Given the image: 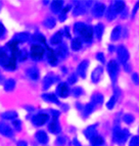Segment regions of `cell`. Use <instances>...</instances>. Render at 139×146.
Returning <instances> with one entry per match:
<instances>
[{
    "instance_id": "6da1fadb",
    "label": "cell",
    "mask_w": 139,
    "mask_h": 146,
    "mask_svg": "<svg viewBox=\"0 0 139 146\" xmlns=\"http://www.w3.org/2000/svg\"><path fill=\"white\" fill-rule=\"evenodd\" d=\"M75 31H77L81 35V37L84 39V41H90V40H92L93 30L91 27L86 26V25L81 23H77L75 26Z\"/></svg>"
},
{
    "instance_id": "7a4b0ae2",
    "label": "cell",
    "mask_w": 139,
    "mask_h": 146,
    "mask_svg": "<svg viewBox=\"0 0 139 146\" xmlns=\"http://www.w3.org/2000/svg\"><path fill=\"white\" fill-rule=\"evenodd\" d=\"M45 50L42 46L38 45V44H35V45L31 46L30 49V56L32 59L34 60H40L42 59V57L44 56Z\"/></svg>"
},
{
    "instance_id": "3957f363",
    "label": "cell",
    "mask_w": 139,
    "mask_h": 146,
    "mask_svg": "<svg viewBox=\"0 0 139 146\" xmlns=\"http://www.w3.org/2000/svg\"><path fill=\"white\" fill-rule=\"evenodd\" d=\"M108 72L110 76H111L112 80H115V78L116 77V75L118 73V64L115 60H111L108 63Z\"/></svg>"
},
{
    "instance_id": "277c9868",
    "label": "cell",
    "mask_w": 139,
    "mask_h": 146,
    "mask_svg": "<svg viewBox=\"0 0 139 146\" xmlns=\"http://www.w3.org/2000/svg\"><path fill=\"white\" fill-rule=\"evenodd\" d=\"M118 57L120 63H122V64H125L127 62V60L129 58V54L127 49L124 46H120L118 48Z\"/></svg>"
},
{
    "instance_id": "5b68a950",
    "label": "cell",
    "mask_w": 139,
    "mask_h": 146,
    "mask_svg": "<svg viewBox=\"0 0 139 146\" xmlns=\"http://www.w3.org/2000/svg\"><path fill=\"white\" fill-rule=\"evenodd\" d=\"M48 115L47 114H37L32 118V123L34 125L40 127V125H43L47 121H48Z\"/></svg>"
},
{
    "instance_id": "8992f818",
    "label": "cell",
    "mask_w": 139,
    "mask_h": 146,
    "mask_svg": "<svg viewBox=\"0 0 139 146\" xmlns=\"http://www.w3.org/2000/svg\"><path fill=\"white\" fill-rule=\"evenodd\" d=\"M0 133L3 134L4 136H7V137H12L14 135L13 129L5 123H0Z\"/></svg>"
},
{
    "instance_id": "52a82bcc",
    "label": "cell",
    "mask_w": 139,
    "mask_h": 146,
    "mask_svg": "<svg viewBox=\"0 0 139 146\" xmlns=\"http://www.w3.org/2000/svg\"><path fill=\"white\" fill-rule=\"evenodd\" d=\"M127 136H128V131L126 129H122V131H116L115 134L116 141L118 143H124L126 140Z\"/></svg>"
},
{
    "instance_id": "ba28073f",
    "label": "cell",
    "mask_w": 139,
    "mask_h": 146,
    "mask_svg": "<svg viewBox=\"0 0 139 146\" xmlns=\"http://www.w3.org/2000/svg\"><path fill=\"white\" fill-rule=\"evenodd\" d=\"M124 5H125L124 2H122V1H116V2H114L113 5H111V7H110L109 9L114 13V14L116 15L118 13H120L122 10H124Z\"/></svg>"
},
{
    "instance_id": "9c48e42d",
    "label": "cell",
    "mask_w": 139,
    "mask_h": 146,
    "mask_svg": "<svg viewBox=\"0 0 139 146\" xmlns=\"http://www.w3.org/2000/svg\"><path fill=\"white\" fill-rule=\"evenodd\" d=\"M105 12V6L104 4L102 3H97L94 5L93 7V15L95 16V17L99 18L101 16H103Z\"/></svg>"
},
{
    "instance_id": "30bf717a",
    "label": "cell",
    "mask_w": 139,
    "mask_h": 146,
    "mask_svg": "<svg viewBox=\"0 0 139 146\" xmlns=\"http://www.w3.org/2000/svg\"><path fill=\"white\" fill-rule=\"evenodd\" d=\"M69 92H70L69 87L66 84H61L57 87V93L61 97H67L69 95Z\"/></svg>"
},
{
    "instance_id": "8fae6325",
    "label": "cell",
    "mask_w": 139,
    "mask_h": 146,
    "mask_svg": "<svg viewBox=\"0 0 139 146\" xmlns=\"http://www.w3.org/2000/svg\"><path fill=\"white\" fill-rule=\"evenodd\" d=\"M48 129L52 133H58V132L60 131V125H59V123H58L57 116H55L54 118H53L52 122L50 123Z\"/></svg>"
},
{
    "instance_id": "7c38bea8",
    "label": "cell",
    "mask_w": 139,
    "mask_h": 146,
    "mask_svg": "<svg viewBox=\"0 0 139 146\" xmlns=\"http://www.w3.org/2000/svg\"><path fill=\"white\" fill-rule=\"evenodd\" d=\"M35 137H36L37 141L42 143V144H46V143L48 142V135H47L46 132L43 131H37L36 134H35Z\"/></svg>"
},
{
    "instance_id": "4fadbf2b",
    "label": "cell",
    "mask_w": 139,
    "mask_h": 146,
    "mask_svg": "<svg viewBox=\"0 0 139 146\" xmlns=\"http://www.w3.org/2000/svg\"><path fill=\"white\" fill-rule=\"evenodd\" d=\"M102 72H103V69L101 67H97L94 71L92 72V76H91V80H92L93 82L97 84L98 82L100 80L101 78V76H102Z\"/></svg>"
},
{
    "instance_id": "5bb4252c",
    "label": "cell",
    "mask_w": 139,
    "mask_h": 146,
    "mask_svg": "<svg viewBox=\"0 0 139 146\" xmlns=\"http://www.w3.org/2000/svg\"><path fill=\"white\" fill-rule=\"evenodd\" d=\"M89 65V62L88 61H83L79 64L77 68V73L81 76L82 78H85V73H86V70H87V67Z\"/></svg>"
},
{
    "instance_id": "9a60e30c",
    "label": "cell",
    "mask_w": 139,
    "mask_h": 146,
    "mask_svg": "<svg viewBox=\"0 0 139 146\" xmlns=\"http://www.w3.org/2000/svg\"><path fill=\"white\" fill-rule=\"evenodd\" d=\"M26 74H28V78H30L31 80H37L39 78V72L37 68L35 67H32V68H30L26 71Z\"/></svg>"
},
{
    "instance_id": "2e32d148",
    "label": "cell",
    "mask_w": 139,
    "mask_h": 146,
    "mask_svg": "<svg viewBox=\"0 0 139 146\" xmlns=\"http://www.w3.org/2000/svg\"><path fill=\"white\" fill-rule=\"evenodd\" d=\"M47 58H48V61H49V63H50V65L55 66V65L57 64V62H58L57 56H56L54 51L48 49V52H47Z\"/></svg>"
},
{
    "instance_id": "e0dca14e",
    "label": "cell",
    "mask_w": 139,
    "mask_h": 146,
    "mask_svg": "<svg viewBox=\"0 0 139 146\" xmlns=\"http://www.w3.org/2000/svg\"><path fill=\"white\" fill-rule=\"evenodd\" d=\"M63 8V1H53L52 4H51V10L53 11L54 13H58L62 10Z\"/></svg>"
},
{
    "instance_id": "ac0fdd59",
    "label": "cell",
    "mask_w": 139,
    "mask_h": 146,
    "mask_svg": "<svg viewBox=\"0 0 139 146\" xmlns=\"http://www.w3.org/2000/svg\"><path fill=\"white\" fill-rule=\"evenodd\" d=\"M90 141H91V144L93 146H99L104 143V139H103L102 136H99V135H97V134L94 135L93 137H91Z\"/></svg>"
},
{
    "instance_id": "d6986e66",
    "label": "cell",
    "mask_w": 139,
    "mask_h": 146,
    "mask_svg": "<svg viewBox=\"0 0 139 146\" xmlns=\"http://www.w3.org/2000/svg\"><path fill=\"white\" fill-rule=\"evenodd\" d=\"M62 38H63V33L62 31H58L56 33L53 37L51 38V43L52 44H59L62 42Z\"/></svg>"
},
{
    "instance_id": "ffe728a7",
    "label": "cell",
    "mask_w": 139,
    "mask_h": 146,
    "mask_svg": "<svg viewBox=\"0 0 139 146\" xmlns=\"http://www.w3.org/2000/svg\"><path fill=\"white\" fill-rule=\"evenodd\" d=\"M120 33H122V28L120 26L116 27L113 30V31H112V40H118L120 35Z\"/></svg>"
},
{
    "instance_id": "44dd1931",
    "label": "cell",
    "mask_w": 139,
    "mask_h": 146,
    "mask_svg": "<svg viewBox=\"0 0 139 146\" xmlns=\"http://www.w3.org/2000/svg\"><path fill=\"white\" fill-rule=\"evenodd\" d=\"M15 80H7L5 82V84H4V88H5L6 91H11L14 89L15 87Z\"/></svg>"
},
{
    "instance_id": "7402d4cb",
    "label": "cell",
    "mask_w": 139,
    "mask_h": 146,
    "mask_svg": "<svg viewBox=\"0 0 139 146\" xmlns=\"http://www.w3.org/2000/svg\"><path fill=\"white\" fill-rule=\"evenodd\" d=\"M56 55L59 56L60 58H65L68 54V51H67V48L65 46H61L56 50Z\"/></svg>"
},
{
    "instance_id": "603a6c76",
    "label": "cell",
    "mask_w": 139,
    "mask_h": 146,
    "mask_svg": "<svg viewBox=\"0 0 139 146\" xmlns=\"http://www.w3.org/2000/svg\"><path fill=\"white\" fill-rule=\"evenodd\" d=\"M80 47H81V40H80L78 37L77 38H75L71 41V48L73 49V50H79Z\"/></svg>"
},
{
    "instance_id": "cb8c5ba5",
    "label": "cell",
    "mask_w": 139,
    "mask_h": 146,
    "mask_svg": "<svg viewBox=\"0 0 139 146\" xmlns=\"http://www.w3.org/2000/svg\"><path fill=\"white\" fill-rule=\"evenodd\" d=\"M16 117H17V113L14 111H8L6 113L2 114V118L6 119V120H13Z\"/></svg>"
},
{
    "instance_id": "d4e9b609",
    "label": "cell",
    "mask_w": 139,
    "mask_h": 146,
    "mask_svg": "<svg viewBox=\"0 0 139 146\" xmlns=\"http://www.w3.org/2000/svg\"><path fill=\"white\" fill-rule=\"evenodd\" d=\"M28 35H26V33H19V35H16L14 40H16V41L19 43V42L26 41V40H28Z\"/></svg>"
},
{
    "instance_id": "484cf974",
    "label": "cell",
    "mask_w": 139,
    "mask_h": 146,
    "mask_svg": "<svg viewBox=\"0 0 139 146\" xmlns=\"http://www.w3.org/2000/svg\"><path fill=\"white\" fill-rule=\"evenodd\" d=\"M92 102L94 104H101L103 102V95L100 93H96L92 96Z\"/></svg>"
},
{
    "instance_id": "4316f807",
    "label": "cell",
    "mask_w": 139,
    "mask_h": 146,
    "mask_svg": "<svg viewBox=\"0 0 139 146\" xmlns=\"http://www.w3.org/2000/svg\"><path fill=\"white\" fill-rule=\"evenodd\" d=\"M55 25H56V21L53 18H48V19H46L45 22H44V26L48 29H52L53 27H55Z\"/></svg>"
},
{
    "instance_id": "83f0119b",
    "label": "cell",
    "mask_w": 139,
    "mask_h": 146,
    "mask_svg": "<svg viewBox=\"0 0 139 146\" xmlns=\"http://www.w3.org/2000/svg\"><path fill=\"white\" fill-rule=\"evenodd\" d=\"M95 31H96V35H97L98 38H101L103 35V31H104V26L102 24H98L97 26L95 27Z\"/></svg>"
},
{
    "instance_id": "f1b7e54d",
    "label": "cell",
    "mask_w": 139,
    "mask_h": 146,
    "mask_svg": "<svg viewBox=\"0 0 139 146\" xmlns=\"http://www.w3.org/2000/svg\"><path fill=\"white\" fill-rule=\"evenodd\" d=\"M85 135H86L88 138H91V137H93L94 135H96L94 127H90L89 129H87L86 131H85Z\"/></svg>"
},
{
    "instance_id": "f546056e",
    "label": "cell",
    "mask_w": 139,
    "mask_h": 146,
    "mask_svg": "<svg viewBox=\"0 0 139 146\" xmlns=\"http://www.w3.org/2000/svg\"><path fill=\"white\" fill-rule=\"evenodd\" d=\"M43 97L45 98L46 100L50 101V102H54V103H59V101H58L57 97L54 95V94H45V95H43Z\"/></svg>"
},
{
    "instance_id": "4dcf8cb0",
    "label": "cell",
    "mask_w": 139,
    "mask_h": 146,
    "mask_svg": "<svg viewBox=\"0 0 139 146\" xmlns=\"http://www.w3.org/2000/svg\"><path fill=\"white\" fill-rule=\"evenodd\" d=\"M17 56L19 57V59L21 60V61H24V60L26 59V57H28V52H26V50H19L18 51Z\"/></svg>"
},
{
    "instance_id": "1f68e13d",
    "label": "cell",
    "mask_w": 139,
    "mask_h": 146,
    "mask_svg": "<svg viewBox=\"0 0 139 146\" xmlns=\"http://www.w3.org/2000/svg\"><path fill=\"white\" fill-rule=\"evenodd\" d=\"M116 96H112L111 97V99H110L108 101V103H107V108L108 109H113L114 106H115V104H116Z\"/></svg>"
},
{
    "instance_id": "d6a6232c",
    "label": "cell",
    "mask_w": 139,
    "mask_h": 146,
    "mask_svg": "<svg viewBox=\"0 0 139 146\" xmlns=\"http://www.w3.org/2000/svg\"><path fill=\"white\" fill-rule=\"evenodd\" d=\"M92 111H93V104H87L86 106L84 107L85 115H89Z\"/></svg>"
},
{
    "instance_id": "836d02e7",
    "label": "cell",
    "mask_w": 139,
    "mask_h": 146,
    "mask_svg": "<svg viewBox=\"0 0 139 146\" xmlns=\"http://www.w3.org/2000/svg\"><path fill=\"white\" fill-rule=\"evenodd\" d=\"M124 121L126 123H131L134 121V117L129 115V114H126V115L124 117Z\"/></svg>"
},
{
    "instance_id": "e575fe53",
    "label": "cell",
    "mask_w": 139,
    "mask_h": 146,
    "mask_svg": "<svg viewBox=\"0 0 139 146\" xmlns=\"http://www.w3.org/2000/svg\"><path fill=\"white\" fill-rule=\"evenodd\" d=\"M53 82V80L50 77H47L45 80H44V88H48L49 86L51 85V84Z\"/></svg>"
},
{
    "instance_id": "d590c367",
    "label": "cell",
    "mask_w": 139,
    "mask_h": 146,
    "mask_svg": "<svg viewBox=\"0 0 139 146\" xmlns=\"http://www.w3.org/2000/svg\"><path fill=\"white\" fill-rule=\"evenodd\" d=\"M13 125H14V129H17V131H20V129H21V127H22V123L20 122L19 120L13 121Z\"/></svg>"
},
{
    "instance_id": "8d00e7d4",
    "label": "cell",
    "mask_w": 139,
    "mask_h": 146,
    "mask_svg": "<svg viewBox=\"0 0 139 146\" xmlns=\"http://www.w3.org/2000/svg\"><path fill=\"white\" fill-rule=\"evenodd\" d=\"M138 145V137L137 136H133L130 139V142H129V146H137Z\"/></svg>"
},
{
    "instance_id": "74e56055",
    "label": "cell",
    "mask_w": 139,
    "mask_h": 146,
    "mask_svg": "<svg viewBox=\"0 0 139 146\" xmlns=\"http://www.w3.org/2000/svg\"><path fill=\"white\" fill-rule=\"evenodd\" d=\"M116 14H114V13L112 12V11L109 9V10H108V13H107V18H108L109 20H113V19H115V18H116Z\"/></svg>"
},
{
    "instance_id": "f35d334b",
    "label": "cell",
    "mask_w": 139,
    "mask_h": 146,
    "mask_svg": "<svg viewBox=\"0 0 139 146\" xmlns=\"http://www.w3.org/2000/svg\"><path fill=\"white\" fill-rule=\"evenodd\" d=\"M68 82H69V84H75V82H77V77H75V75H71V77H70Z\"/></svg>"
},
{
    "instance_id": "ab89813d",
    "label": "cell",
    "mask_w": 139,
    "mask_h": 146,
    "mask_svg": "<svg viewBox=\"0 0 139 146\" xmlns=\"http://www.w3.org/2000/svg\"><path fill=\"white\" fill-rule=\"evenodd\" d=\"M57 144L60 145V146L64 145L65 144V138L64 137H58V139H57Z\"/></svg>"
},
{
    "instance_id": "60d3db41",
    "label": "cell",
    "mask_w": 139,
    "mask_h": 146,
    "mask_svg": "<svg viewBox=\"0 0 139 146\" xmlns=\"http://www.w3.org/2000/svg\"><path fill=\"white\" fill-rule=\"evenodd\" d=\"M96 57H97V59L99 60V61H101V62H104L105 61V58H104V56H103L102 53H98Z\"/></svg>"
},
{
    "instance_id": "b9f144b4",
    "label": "cell",
    "mask_w": 139,
    "mask_h": 146,
    "mask_svg": "<svg viewBox=\"0 0 139 146\" xmlns=\"http://www.w3.org/2000/svg\"><path fill=\"white\" fill-rule=\"evenodd\" d=\"M4 33H5V28H4L3 25L0 23V36H1V35H3Z\"/></svg>"
},
{
    "instance_id": "7bdbcfd3",
    "label": "cell",
    "mask_w": 139,
    "mask_h": 146,
    "mask_svg": "<svg viewBox=\"0 0 139 146\" xmlns=\"http://www.w3.org/2000/svg\"><path fill=\"white\" fill-rule=\"evenodd\" d=\"M132 78H133L134 82H135V84H138V75H137V74H134V75L132 76Z\"/></svg>"
},
{
    "instance_id": "ee69618b",
    "label": "cell",
    "mask_w": 139,
    "mask_h": 146,
    "mask_svg": "<svg viewBox=\"0 0 139 146\" xmlns=\"http://www.w3.org/2000/svg\"><path fill=\"white\" fill-rule=\"evenodd\" d=\"M7 54H6V52L4 51V49L3 48H0V58H2V57H4V56H6Z\"/></svg>"
},
{
    "instance_id": "f6af8a7d",
    "label": "cell",
    "mask_w": 139,
    "mask_h": 146,
    "mask_svg": "<svg viewBox=\"0 0 139 146\" xmlns=\"http://www.w3.org/2000/svg\"><path fill=\"white\" fill-rule=\"evenodd\" d=\"M18 146H28V144L24 141H19L18 142Z\"/></svg>"
},
{
    "instance_id": "bcb514c9",
    "label": "cell",
    "mask_w": 139,
    "mask_h": 146,
    "mask_svg": "<svg viewBox=\"0 0 139 146\" xmlns=\"http://www.w3.org/2000/svg\"><path fill=\"white\" fill-rule=\"evenodd\" d=\"M1 80H2V78H1V76H0V82H1Z\"/></svg>"
}]
</instances>
